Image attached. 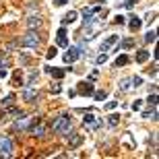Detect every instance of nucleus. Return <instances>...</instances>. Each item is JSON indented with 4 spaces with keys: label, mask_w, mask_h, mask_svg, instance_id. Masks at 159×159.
I'll use <instances>...</instances> for the list:
<instances>
[{
    "label": "nucleus",
    "mask_w": 159,
    "mask_h": 159,
    "mask_svg": "<svg viewBox=\"0 0 159 159\" xmlns=\"http://www.w3.org/2000/svg\"><path fill=\"white\" fill-rule=\"evenodd\" d=\"M37 79V70H31L29 72V79H27V85H33V81Z\"/></svg>",
    "instance_id": "nucleus-30"
},
{
    "label": "nucleus",
    "mask_w": 159,
    "mask_h": 159,
    "mask_svg": "<svg viewBox=\"0 0 159 159\" xmlns=\"http://www.w3.org/2000/svg\"><path fill=\"white\" fill-rule=\"evenodd\" d=\"M106 60H107V54H99V56L95 58V62H97V64H103Z\"/></svg>",
    "instance_id": "nucleus-33"
},
{
    "label": "nucleus",
    "mask_w": 159,
    "mask_h": 159,
    "mask_svg": "<svg viewBox=\"0 0 159 159\" xmlns=\"http://www.w3.org/2000/svg\"><path fill=\"white\" fill-rule=\"evenodd\" d=\"M116 106H118V101H107V103H106V110H114Z\"/></svg>",
    "instance_id": "nucleus-35"
},
{
    "label": "nucleus",
    "mask_w": 159,
    "mask_h": 159,
    "mask_svg": "<svg viewBox=\"0 0 159 159\" xmlns=\"http://www.w3.org/2000/svg\"><path fill=\"white\" fill-rule=\"evenodd\" d=\"M99 11V6H93V8H87V11L83 12V23L85 25H91L95 21V12Z\"/></svg>",
    "instance_id": "nucleus-8"
},
{
    "label": "nucleus",
    "mask_w": 159,
    "mask_h": 159,
    "mask_svg": "<svg viewBox=\"0 0 159 159\" xmlns=\"http://www.w3.org/2000/svg\"><path fill=\"white\" fill-rule=\"evenodd\" d=\"M141 106H143V99H134V103H132V112H139V110H141Z\"/></svg>",
    "instance_id": "nucleus-29"
},
{
    "label": "nucleus",
    "mask_w": 159,
    "mask_h": 159,
    "mask_svg": "<svg viewBox=\"0 0 159 159\" xmlns=\"http://www.w3.org/2000/svg\"><path fill=\"white\" fill-rule=\"evenodd\" d=\"M12 155V141L8 136H0V157H11Z\"/></svg>",
    "instance_id": "nucleus-4"
},
{
    "label": "nucleus",
    "mask_w": 159,
    "mask_h": 159,
    "mask_svg": "<svg viewBox=\"0 0 159 159\" xmlns=\"http://www.w3.org/2000/svg\"><path fill=\"white\" fill-rule=\"evenodd\" d=\"M72 126V118L68 116V114H64V116H60V118L54 120L52 124V130L54 132H58V134H64V132H68Z\"/></svg>",
    "instance_id": "nucleus-1"
},
{
    "label": "nucleus",
    "mask_w": 159,
    "mask_h": 159,
    "mask_svg": "<svg viewBox=\"0 0 159 159\" xmlns=\"http://www.w3.org/2000/svg\"><path fill=\"white\" fill-rule=\"evenodd\" d=\"M29 130H31V132H33L35 136H43V132H46V126H43V124H37V126L33 124Z\"/></svg>",
    "instance_id": "nucleus-17"
},
{
    "label": "nucleus",
    "mask_w": 159,
    "mask_h": 159,
    "mask_svg": "<svg viewBox=\"0 0 159 159\" xmlns=\"http://www.w3.org/2000/svg\"><path fill=\"white\" fill-rule=\"evenodd\" d=\"M64 136H66V141H68L70 147H79L83 143V134H77V132H64Z\"/></svg>",
    "instance_id": "nucleus-7"
},
{
    "label": "nucleus",
    "mask_w": 159,
    "mask_h": 159,
    "mask_svg": "<svg viewBox=\"0 0 159 159\" xmlns=\"http://www.w3.org/2000/svg\"><path fill=\"white\" fill-rule=\"evenodd\" d=\"M79 93L91 95V93H93V85H91V83H79Z\"/></svg>",
    "instance_id": "nucleus-14"
},
{
    "label": "nucleus",
    "mask_w": 159,
    "mask_h": 159,
    "mask_svg": "<svg viewBox=\"0 0 159 159\" xmlns=\"http://www.w3.org/2000/svg\"><path fill=\"white\" fill-rule=\"evenodd\" d=\"M39 41H41V39H39V35H37L33 29H29V33H27V35L21 39V46H23V48H31V50H35V48H39Z\"/></svg>",
    "instance_id": "nucleus-2"
},
{
    "label": "nucleus",
    "mask_w": 159,
    "mask_h": 159,
    "mask_svg": "<svg viewBox=\"0 0 159 159\" xmlns=\"http://www.w3.org/2000/svg\"><path fill=\"white\" fill-rule=\"evenodd\" d=\"M114 43H118V35H110L107 39H103V41H101L99 52H107V50H110V48H112Z\"/></svg>",
    "instance_id": "nucleus-9"
},
{
    "label": "nucleus",
    "mask_w": 159,
    "mask_h": 159,
    "mask_svg": "<svg viewBox=\"0 0 159 159\" xmlns=\"http://www.w3.org/2000/svg\"><path fill=\"white\" fill-rule=\"evenodd\" d=\"M130 85H132V87H141V85H143V79L141 77H130Z\"/></svg>",
    "instance_id": "nucleus-26"
},
{
    "label": "nucleus",
    "mask_w": 159,
    "mask_h": 159,
    "mask_svg": "<svg viewBox=\"0 0 159 159\" xmlns=\"http://www.w3.org/2000/svg\"><path fill=\"white\" fill-rule=\"evenodd\" d=\"M12 101H15V95H6L4 101H2L0 106H2V107H8V106H12Z\"/></svg>",
    "instance_id": "nucleus-24"
},
{
    "label": "nucleus",
    "mask_w": 159,
    "mask_h": 159,
    "mask_svg": "<svg viewBox=\"0 0 159 159\" xmlns=\"http://www.w3.org/2000/svg\"><path fill=\"white\" fill-rule=\"evenodd\" d=\"M56 54H58V50H56V48H50V50H48V60H52V58H56Z\"/></svg>",
    "instance_id": "nucleus-31"
},
{
    "label": "nucleus",
    "mask_w": 159,
    "mask_h": 159,
    "mask_svg": "<svg viewBox=\"0 0 159 159\" xmlns=\"http://www.w3.org/2000/svg\"><path fill=\"white\" fill-rule=\"evenodd\" d=\"M93 97H95L97 101H103V99L107 97V93H106V91H93Z\"/></svg>",
    "instance_id": "nucleus-25"
},
{
    "label": "nucleus",
    "mask_w": 159,
    "mask_h": 159,
    "mask_svg": "<svg viewBox=\"0 0 159 159\" xmlns=\"http://www.w3.org/2000/svg\"><path fill=\"white\" fill-rule=\"evenodd\" d=\"M126 64H128V56H124V54L114 60V66H116V68H118V66H126Z\"/></svg>",
    "instance_id": "nucleus-21"
},
{
    "label": "nucleus",
    "mask_w": 159,
    "mask_h": 159,
    "mask_svg": "<svg viewBox=\"0 0 159 159\" xmlns=\"http://www.w3.org/2000/svg\"><path fill=\"white\" fill-rule=\"evenodd\" d=\"M134 4H139V0H124L122 2L124 8H134Z\"/></svg>",
    "instance_id": "nucleus-27"
},
{
    "label": "nucleus",
    "mask_w": 159,
    "mask_h": 159,
    "mask_svg": "<svg viewBox=\"0 0 159 159\" xmlns=\"http://www.w3.org/2000/svg\"><path fill=\"white\" fill-rule=\"evenodd\" d=\"M130 89H132L130 79H122V81H120V91H124V93H126V91H130Z\"/></svg>",
    "instance_id": "nucleus-22"
},
{
    "label": "nucleus",
    "mask_w": 159,
    "mask_h": 159,
    "mask_svg": "<svg viewBox=\"0 0 159 159\" xmlns=\"http://www.w3.org/2000/svg\"><path fill=\"white\" fill-rule=\"evenodd\" d=\"M155 39H157V33H155V31L151 29V31L147 33V35H145V41H147V43H153Z\"/></svg>",
    "instance_id": "nucleus-23"
},
{
    "label": "nucleus",
    "mask_w": 159,
    "mask_h": 159,
    "mask_svg": "<svg viewBox=\"0 0 159 159\" xmlns=\"http://www.w3.org/2000/svg\"><path fill=\"white\" fill-rule=\"evenodd\" d=\"M132 46H134V41L130 39V37H128V39H124V41H122V48H132Z\"/></svg>",
    "instance_id": "nucleus-34"
},
{
    "label": "nucleus",
    "mask_w": 159,
    "mask_h": 159,
    "mask_svg": "<svg viewBox=\"0 0 159 159\" xmlns=\"http://www.w3.org/2000/svg\"><path fill=\"white\" fill-rule=\"evenodd\" d=\"M143 27V21L139 17H130V21H128V29L130 31H139Z\"/></svg>",
    "instance_id": "nucleus-13"
},
{
    "label": "nucleus",
    "mask_w": 159,
    "mask_h": 159,
    "mask_svg": "<svg viewBox=\"0 0 159 159\" xmlns=\"http://www.w3.org/2000/svg\"><path fill=\"white\" fill-rule=\"evenodd\" d=\"M77 17H79L77 11H68V12L64 15V19H62V25H72L75 21H77Z\"/></svg>",
    "instance_id": "nucleus-11"
},
{
    "label": "nucleus",
    "mask_w": 159,
    "mask_h": 159,
    "mask_svg": "<svg viewBox=\"0 0 159 159\" xmlns=\"http://www.w3.org/2000/svg\"><path fill=\"white\" fill-rule=\"evenodd\" d=\"M66 2H68V0H54V4H56V6H64Z\"/></svg>",
    "instance_id": "nucleus-36"
},
{
    "label": "nucleus",
    "mask_w": 159,
    "mask_h": 159,
    "mask_svg": "<svg viewBox=\"0 0 159 159\" xmlns=\"http://www.w3.org/2000/svg\"><path fill=\"white\" fill-rule=\"evenodd\" d=\"M83 126L89 130H95L101 126V118H97L95 114H85V118H83Z\"/></svg>",
    "instance_id": "nucleus-3"
},
{
    "label": "nucleus",
    "mask_w": 159,
    "mask_h": 159,
    "mask_svg": "<svg viewBox=\"0 0 159 159\" xmlns=\"http://www.w3.org/2000/svg\"><path fill=\"white\" fill-rule=\"evenodd\" d=\"M58 46H62V48L68 46V39H66V29H64V27H60V29H58Z\"/></svg>",
    "instance_id": "nucleus-15"
},
{
    "label": "nucleus",
    "mask_w": 159,
    "mask_h": 159,
    "mask_svg": "<svg viewBox=\"0 0 159 159\" xmlns=\"http://www.w3.org/2000/svg\"><path fill=\"white\" fill-rule=\"evenodd\" d=\"M107 124H110L112 128H116L120 124V114H110V116H107Z\"/></svg>",
    "instance_id": "nucleus-18"
},
{
    "label": "nucleus",
    "mask_w": 159,
    "mask_h": 159,
    "mask_svg": "<svg viewBox=\"0 0 159 159\" xmlns=\"http://www.w3.org/2000/svg\"><path fill=\"white\" fill-rule=\"evenodd\" d=\"M6 75H8V72H6V70H4V68H2V70H0V79H4V77H6Z\"/></svg>",
    "instance_id": "nucleus-38"
},
{
    "label": "nucleus",
    "mask_w": 159,
    "mask_h": 159,
    "mask_svg": "<svg viewBox=\"0 0 159 159\" xmlns=\"http://www.w3.org/2000/svg\"><path fill=\"white\" fill-rule=\"evenodd\" d=\"M27 27H29V29H37V27H41V19L37 17V15H31V17L27 19Z\"/></svg>",
    "instance_id": "nucleus-12"
},
{
    "label": "nucleus",
    "mask_w": 159,
    "mask_h": 159,
    "mask_svg": "<svg viewBox=\"0 0 159 159\" xmlns=\"http://www.w3.org/2000/svg\"><path fill=\"white\" fill-rule=\"evenodd\" d=\"M149 56H151V54H149L147 50H139V52H136V62H141V64H143V62H147V60H149Z\"/></svg>",
    "instance_id": "nucleus-16"
},
{
    "label": "nucleus",
    "mask_w": 159,
    "mask_h": 159,
    "mask_svg": "<svg viewBox=\"0 0 159 159\" xmlns=\"http://www.w3.org/2000/svg\"><path fill=\"white\" fill-rule=\"evenodd\" d=\"M39 97V93H37V89L35 87H31V85H27L23 91V99L27 101V103H35V99Z\"/></svg>",
    "instance_id": "nucleus-6"
},
{
    "label": "nucleus",
    "mask_w": 159,
    "mask_h": 159,
    "mask_svg": "<svg viewBox=\"0 0 159 159\" xmlns=\"http://www.w3.org/2000/svg\"><path fill=\"white\" fill-rule=\"evenodd\" d=\"M143 118H147V120H157V106H153V110L143 112Z\"/></svg>",
    "instance_id": "nucleus-19"
},
{
    "label": "nucleus",
    "mask_w": 159,
    "mask_h": 159,
    "mask_svg": "<svg viewBox=\"0 0 159 159\" xmlns=\"http://www.w3.org/2000/svg\"><path fill=\"white\" fill-rule=\"evenodd\" d=\"M114 23L124 25V23H126V17H122V15H116V17H114Z\"/></svg>",
    "instance_id": "nucleus-32"
},
{
    "label": "nucleus",
    "mask_w": 159,
    "mask_h": 159,
    "mask_svg": "<svg viewBox=\"0 0 159 159\" xmlns=\"http://www.w3.org/2000/svg\"><path fill=\"white\" fill-rule=\"evenodd\" d=\"M50 91H52V93H54V95H56V93H60V85H54V87H52V89H50Z\"/></svg>",
    "instance_id": "nucleus-37"
},
{
    "label": "nucleus",
    "mask_w": 159,
    "mask_h": 159,
    "mask_svg": "<svg viewBox=\"0 0 159 159\" xmlns=\"http://www.w3.org/2000/svg\"><path fill=\"white\" fill-rule=\"evenodd\" d=\"M79 56H81V48H68L66 46V54H64V62L72 64V62H77Z\"/></svg>",
    "instance_id": "nucleus-5"
},
{
    "label": "nucleus",
    "mask_w": 159,
    "mask_h": 159,
    "mask_svg": "<svg viewBox=\"0 0 159 159\" xmlns=\"http://www.w3.org/2000/svg\"><path fill=\"white\" fill-rule=\"evenodd\" d=\"M149 106H157V93L153 91V95H149V99H147Z\"/></svg>",
    "instance_id": "nucleus-28"
},
{
    "label": "nucleus",
    "mask_w": 159,
    "mask_h": 159,
    "mask_svg": "<svg viewBox=\"0 0 159 159\" xmlns=\"http://www.w3.org/2000/svg\"><path fill=\"white\" fill-rule=\"evenodd\" d=\"M46 72L50 75V77H54V79H62L66 75V70H62V68H54V66H48Z\"/></svg>",
    "instance_id": "nucleus-10"
},
{
    "label": "nucleus",
    "mask_w": 159,
    "mask_h": 159,
    "mask_svg": "<svg viewBox=\"0 0 159 159\" xmlns=\"http://www.w3.org/2000/svg\"><path fill=\"white\" fill-rule=\"evenodd\" d=\"M27 124H29V118H23V116H21V118H19L17 122H15V128L25 130V128H27Z\"/></svg>",
    "instance_id": "nucleus-20"
}]
</instances>
